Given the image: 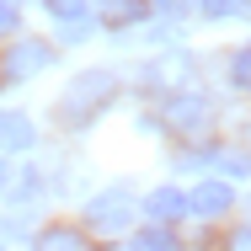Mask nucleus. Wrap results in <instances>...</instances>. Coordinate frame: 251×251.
<instances>
[{
	"label": "nucleus",
	"instance_id": "39448f33",
	"mask_svg": "<svg viewBox=\"0 0 251 251\" xmlns=\"http://www.w3.org/2000/svg\"><path fill=\"white\" fill-rule=\"evenodd\" d=\"M187 208H193L198 219H219V214H230V208H235V187H230V182H219V176H208V182H198V187L187 193Z\"/></svg>",
	"mask_w": 251,
	"mask_h": 251
},
{
	"label": "nucleus",
	"instance_id": "0eeeda50",
	"mask_svg": "<svg viewBox=\"0 0 251 251\" xmlns=\"http://www.w3.org/2000/svg\"><path fill=\"white\" fill-rule=\"evenodd\" d=\"M145 208H150V219H160V225H171V219H182V214H187V198H182L176 187H155Z\"/></svg>",
	"mask_w": 251,
	"mask_h": 251
},
{
	"label": "nucleus",
	"instance_id": "9b49d317",
	"mask_svg": "<svg viewBox=\"0 0 251 251\" xmlns=\"http://www.w3.org/2000/svg\"><path fill=\"white\" fill-rule=\"evenodd\" d=\"M198 11L208 16V22H225V16H241L246 0H198Z\"/></svg>",
	"mask_w": 251,
	"mask_h": 251
},
{
	"label": "nucleus",
	"instance_id": "ddd939ff",
	"mask_svg": "<svg viewBox=\"0 0 251 251\" xmlns=\"http://www.w3.org/2000/svg\"><path fill=\"white\" fill-rule=\"evenodd\" d=\"M230 80L251 91V43H246V49H235V59H230Z\"/></svg>",
	"mask_w": 251,
	"mask_h": 251
},
{
	"label": "nucleus",
	"instance_id": "f8f14e48",
	"mask_svg": "<svg viewBox=\"0 0 251 251\" xmlns=\"http://www.w3.org/2000/svg\"><path fill=\"white\" fill-rule=\"evenodd\" d=\"M128 251H176V241H171L166 230H145V235H134Z\"/></svg>",
	"mask_w": 251,
	"mask_h": 251
},
{
	"label": "nucleus",
	"instance_id": "20e7f679",
	"mask_svg": "<svg viewBox=\"0 0 251 251\" xmlns=\"http://www.w3.org/2000/svg\"><path fill=\"white\" fill-rule=\"evenodd\" d=\"M160 118H166L176 134H203V123H208V101L193 97V91H171V97L160 101Z\"/></svg>",
	"mask_w": 251,
	"mask_h": 251
},
{
	"label": "nucleus",
	"instance_id": "f257e3e1",
	"mask_svg": "<svg viewBox=\"0 0 251 251\" xmlns=\"http://www.w3.org/2000/svg\"><path fill=\"white\" fill-rule=\"evenodd\" d=\"M112 91H118V75H107V70H86V75L70 80V97L59 101V118H70V123H91L101 107L112 101Z\"/></svg>",
	"mask_w": 251,
	"mask_h": 251
},
{
	"label": "nucleus",
	"instance_id": "6e6552de",
	"mask_svg": "<svg viewBox=\"0 0 251 251\" xmlns=\"http://www.w3.org/2000/svg\"><path fill=\"white\" fill-rule=\"evenodd\" d=\"M32 251H86V235L70 230V225H49V230L32 241Z\"/></svg>",
	"mask_w": 251,
	"mask_h": 251
},
{
	"label": "nucleus",
	"instance_id": "a211bd4d",
	"mask_svg": "<svg viewBox=\"0 0 251 251\" xmlns=\"http://www.w3.org/2000/svg\"><path fill=\"white\" fill-rule=\"evenodd\" d=\"M246 214H251V198H246Z\"/></svg>",
	"mask_w": 251,
	"mask_h": 251
},
{
	"label": "nucleus",
	"instance_id": "2eb2a0df",
	"mask_svg": "<svg viewBox=\"0 0 251 251\" xmlns=\"http://www.w3.org/2000/svg\"><path fill=\"white\" fill-rule=\"evenodd\" d=\"M16 22H22V5L16 0H0V32H11Z\"/></svg>",
	"mask_w": 251,
	"mask_h": 251
},
{
	"label": "nucleus",
	"instance_id": "423d86ee",
	"mask_svg": "<svg viewBox=\"0 0 251 251\" xmlns=\"http://www.w3.org/2000/svg\"><path fill=\"white\" fill-rule=\"evenodd\" d=\"M145 16H150L145 0H101V22H107V27H134V22H145Z\"/></svg>",
	"mask_w": 251,
	"mask_h": 251
},
{
	"label": "nucleus",
	"instance_id": "f03ea898",
	"mask_svg": "<svg viewBox=\"0 0 251 251\" xmlns=\"http://www.w3.org/2000/svg\"><path fill=\"white\" fill-rule=\"evenodd\" d=\"M134 225V198L128 193H101L86 203V230L91 235H123Z\"/></svg>",
	"mask_w": 251,
	"mask_h": 251
},
{
	"label": "nucleus",
	"instance_id": "9d476101",
	"mask_svg": "<svg viewBox=\"0 0 251 251\" xmlns=\"http://www.w3.org/2000/svg\"><path fill=\"white\" fill-rule=\"evenodd\" d=\"M145 75H150V80H160V86H176V80L187 75V53H171L166 64L155 59V64H150V70H145Z\"/></svg>",
	"mask_w": 251,
	"mask_h": 251
},
{
	"label": "nucleus",
	"instance_id": "1a4fd4ad",
	"mask_svg": "<svg viewBox=\"0 0 251 251\" xmlns=\"http://www.w3.org/2000/svg\"><path fill=\"white\" fill-rule=\"evenodd\" d=\"M32 145V123L22 112H0V150H27Z\"/></svg>",
	"mask_w": 251,
	"mask_h": 251
},
{
	"label": "nucleus",
	"instance_id": "f3484780",
	"mask_svg": "<svg viewBox=\"0 0 251 251\" xmlns=\"http://www.w3.org/2000/svg\"><path fill=\"white\" fill-rule=\"evenodd\" d=\"M0 187H5V166H0Z\"/></svg>",
	"mask_w": 251,
	"mask_h": 251
},
{
	"label": "nucleus",
	"instance_id": "dca6fc26",
	"mask_svg": "<svg viewBox=\"0 0 251 251\" xmlns=\"http://www.w3.org/2000/svg\"><path fill=\"white\" fill-rule=\"evenodd\" d=\"M230 251H251V230H235L230 235Z\"/></svg>",
	"mask_w": 251,
	"mask_h": 251
},
{
	"label": "nucleus",
	"instance_id": "7ed1b4c3",
	"mask_svg": "<svg viewBox=\"0 0 251 251\" xmlns=\"http://www.w3.org/2000/svg\"><path fill=\"white\" fill-rule=\"evenodd\" d=\"M49 64H53V49L32 38V43H16V49L0 53V80H5V86H16V80L38 75V70H49Z\"/></svg>",
	"mask_w": 251,
	"mask_h": 251
},
{
	"label": "nucleus",
	"instance_id": "4468645a",
	"mask_svg": "<svg viewBox=\"0 0 251 251\" xmlns=\"http://www.w3.org/2000/svg\"><path fill=\"white\" fill-rule=\"evenodd\" d=\"M43 5H49L59 22H64V16H86V11H91V0H43Z\"/></svg>",
	"mask_w": 251,
	"mask_h": 251
}]
</instances>
